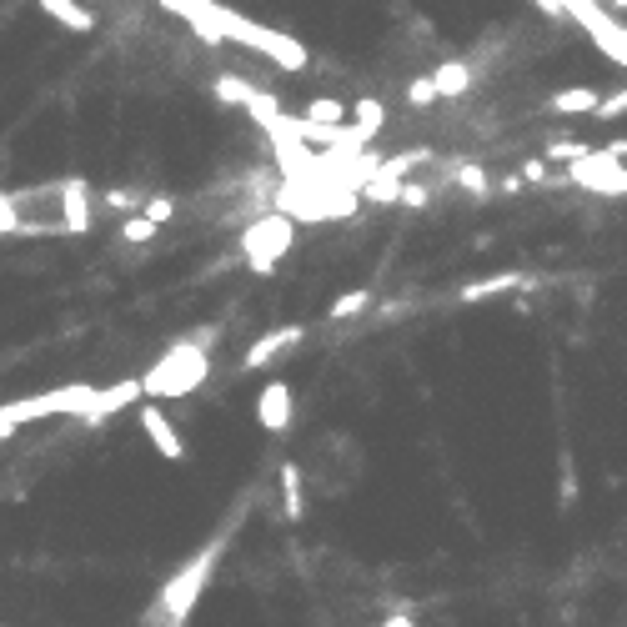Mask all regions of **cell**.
<instances>
[{
	"mask_svg": "<svg viewBox=\"0 0 627 627\" xmlns=\"http://www.w3.org/2000/svg\"><path fill=\"white\" fill-rule=\"evenodd\" d=\"M221 552H226V537H211L196 557H186L166 582H161V592H156V602L146 607V627H186V617H191V607L201 602V592L211 587V577H216V562H221Z\"/></svg>",
	"mask_w": 627,
	"mask_h": 627,
	"instance_id": "cell-1",
	"label": "cell"
},
{
	"mask_svg": "<svg viewBox=\"0 0 627 627\" xmlns=\"http://www.w3.org/2000/svg\"><path fill=\"white\" fill-rule=\"evenodd\" d=\"M206 337H216V327L201 332V337H181V342H171V347L151 362V372L141 377V397H151V402L191 397V392L211 377V347H206Z\"/></svg>",
	"mask_w": 627,
	"mask_h": 627,
	"instance_id": "cell-2",
	"label": "cell"
},
{
	"mask_svg": "<svg viewBox=\"0 0 627 627\" xmlns=\"http://www.w3.org/2000/svg\"><path fill=\"white\" fill-rule=\"evenodd\" d=\"M211 21H216L221 41H236V46L266 56V61L281 66V71H306V61H311L301 41H291V36H281V31H271V26H256V21H246V16L216 6V0H211Z\"/></svg>",
	"mask_w": 627,
	"mask_h": 627,
	"instance_id": "cell-3",
	"label": "cell"
},
{
	"mask_svg": "<svg viewBox=\"0 0 627 627\" xmlns=\"http://www.w3.org/2000/svg\"><path fill=\"white\" fill-rule=\"evenodd\" d=\"M91 397H96V387H86V382H71V387H51V392H41V397L6 402V407H0V442H6V437H16L26 422H46V417H61V412L81 417V412L91 407Z\"/></svg>",
	"mask_w": 627,
	"mask_h": 627,
	"instance_id": "cell-4",
	"label": "cell"
},
{
	"mask_svg": "<svg viewBox=\"0 0 627 627\" xmlns=\"http://www.w3.org/2000/svg\"><path fill=\"white\" fill-rule=\"evenodd\" d=\"M291 241H296V221L281 216V211H261V216L241 231V256H246V266H251L256 276H271V271L281 266V256L291 251Z\"/></svg>",
	"mask_w": 627,
	"mask_h": 627,
	"instance_id": "cell-5",
	"label": "cell"
},
{
	"mask_svg": "<svg viewBox=\"0 0 627 627\" xmlns=\"http://www.w3.org/2000/svg\"><path fill=\"white\" fill-rule=\"evenodd\" d=\"M562 186H582V191H592V196H627V161L612 156L607 146H597V151L587 146V151L567 166Z\"/></svg>",
	"mask_w": 627,
	"mask_h": 627,
	"instance_id": "cell-6",
	"label": "cell"
},
{
	"mask_svg": "<svg viewBox=\"0 0 627 627\" xmlns=\"http://www.w3.org/2000/svg\"><path fill=\"white\" fill-rule=\"evenodd\" d=\"M301 337H306V327H301V322H286V327H276V332H261V337L246 347V357H241V372H261L266 362L286 357V352H291Z\"/></svg>",
	"mask_w": 627,
	"mask_h": 627,
	"instance_id": "cell-7",
	"label": "cell"
},
{
	"mask_svg": "<svg viewBox=\"0 0 627 627\" xmlns=\"http://www.w3.org/2000/svg\"><path fill=\"white\" fill-rule=\"evenodd\" d=\"M291 417H296V402H291V387L286 382H266L261 397H256V422L271 432V437H286L291 432Z\"/></svg>",
	"mask_w": 627,
	"mask_h": 627,
	"instance_id": "cell-8",
	"label": "cell"
},
{
	"mask_svg": "<svg viewBox=\"0 0 627 627\" xmlns=\"http://www.w3.org/2000/svg\"><path fill=\"white\" fill-rule=\"evenodd\" d=\"M56 201H61V231L86 236V231H91V191H86V181H81V176L61 181V186H56Z\"/></svg>",
	"mask_w": 627,
	"mask_h": 627,
	"instance_id": "cell-9",
	"label": "cell"
},
{
	"mask_svg": "<svg viewBox=\"0 0 627 627\" xmlns=\"http://www.w3.org/2000/svg\"><path fill=\"white\" fill-rule=\"evenodd\" d=\"M141 432L151 437V447H156L166 462H181V457H186V442L176 437V427H171V417L161 412V402H146V407H141Z\"/></svg>",
	"mask_w": 627,
	"mask_h": 627,
	"instance_id": "cell-10",
	"label": "cell"
},
{
	"mask_svg": "<svg viewBox=\"0 0 627 627\" xmlns=\"http://www.w3.org/2000/svg\"><path fill=\"white\" fill-rule=\"evenodd\" d=\"M131 402H141V377L116 382V387H96V397H91V407L81 412V422H86V427H96L101 417H116V412H121V407H131Z\"/></svg>",
	"mask_w": 627,
	"mask_h": 627,
	"instance_id": "cell-11",
	"label": "cell"
},
{
	"mask_svg": "<svg viewBox=\"0 0 627 627\" xmlns=\"http://www.w3.org/2000/svg\"><path fill=\"white\" fill-rule=\"evenodd\" d=\"M41 11H46L56 26L76 31V36H91V31H96V11H86L81 0H41Z\"/></svg>",
	"mask_w": 627,
	"mask_h": 627,
	"instance_id": "cell-12",
	"label": "cell"
},
{
	"mask_svg": "<svg viewBox=\"0 0 627 627\" xmlns=\"http://www.w3.org/2000/svg\"><path fill=\"white\" fill-rule=\"evenodd\" d=\"M432 86H437V101H457L472 91V66L467 61H442L432 71Z\"/></svg>",
	"mask_w": 627,
	"mask_h": 627,
	"instance_id": "cell-13",
	"label": "cell"
},
{
	"mask_svg": "<svg viewBox=\"0 0 627 627\" xmlns=\"http://www.w3.org/2000/svg\"><path fill=\"white\" fill-rule=\"evenodd\" d=\"M517 286H522V271H497V276H482V281H467V286L457 291V301L477 306V301H492V296H502V291H517Z\"/></svg>",
	"mask_w": 627,
	"mask_h": 627,
	"instance_id": "cell-14",
	"label": "cell"
},
{
	"mask_svg": "<svg viewBox=\"0 0 627 627\" xmlns=\"http://www.w3.org/2000/svg\"><path fill=\"white\" fill-rule=\"evenodd\" d=\"M347 116H352V131H357L362 141H372V136L387 126V106H382V101H372V96L352 101V106H347Z\"/></svg>",
	"mask_w": 627,
	"mask_h": 627,
	"instance_id": "cell-15",
	"label": "cell"
},
{
	"mask_svg": "<svg viewBox=\"0 0 627 627\" xmlns=\"http://www.w3.org/2000/svg\"><path fill=\"white\" fill-rule=\"evenodd\" d=\"M597 101H602L597 86H572V91H557V96H552V116H592Z\"/></svg>",
	"mask_w": 627,
	"mask_h": 627,
	"instance_id": "cell-16",
	"label": "cell"
},
{
	"mask_svg": "<svg viewBox=\"0 0 627 627\" xmlns=\"http://www.w3.org/2000/svg\"><path fill=\"white\" fill-rule=\"evenodd\" d=\"M281 507H286V517L291 522H301V512H306V497H301V467L296 462H281Z\"/></svg>",
	"mask_w": 627,
	"mask_h": 627,
	"instance_id": "cell-17",
	"label": "cell"
},
{
	"mask_svg": "<svg viewBox=\"0 0 627 627\" xmlns=\"http://www.w3.org/2000/svg\"><path fill=\"white\" fill-rule=\"evenodd\" d=\"M301 121H306V126H342V121H347V106H342L337 96H317V101L301 106Z\"/></svg>",
	"mask_w": 627,
	"mask_h": 627,
	"instance_id": "cell-18",
	"label": "cell"
},
{
	"mask_svg": "<svg viewBox=\"0 0 627 627\" xmlns=\"http://www.w3.org/2000/svg\"><path fill=\"white\" fill-rule=\"evenodd\" d=\"M427 161H432V146H412V151L382 156V171H387V176H397V181H407V171H417V166H427Z\"/></svg>",
	"mask_w": 627,
	"mask_h": 627,
	"instance_id": "cell-19",
	"label": "cell"
},
{
	"mask_svg": "<svg viewBox=\"0 0 627 627\" xmlns=\"http://www.w3.org/2000/svg\"><path fill=\"white\" fill-rule=\"evenodd\" d=\"M367 306H372V291H367V286H357V291H342V296L327 306V317H332V322H347V317H362Z\"/></svg>",
	"mask_w": 627,
	"mask_h": 627,
	"instance_id": "cell-20",
	"label": "cell"
},
{
	"mask_svg": "<svg viewBox=\"0 0 627 627\" xmlns=\"http://www.w3.org/2000/svg\"><path fill=\"white\" fill-rule=\"evenodd\" d=\"M251 96H256L251 81H241V76H216V101H226V106H246Z\"/></svg>",
	"mask_w": 627,
	"mask_h": 627,
	"instance_id": "cell-21",
	"label": "cell"
},
{
	"mask_svg": "<svg viewBox=\"0 0 627 627\" xmlns=\"http://www.w3.org/2000/svg\"><path fill=\"white\" fill-rule=\"evenodd\" d=\"M457 186H462L467 196H487V191H492L487 171H482V166H472V161H462V166H457Z\"/></svg>",
	"mask_w": 627,
	"mask_h": 627,
	"instance_id": "cell-22",
	"label": "cell"
},
{
	"mask_svg": "<svg viewBox=\"0 0 627 627\" xmlns=\"http://www.w3.org/2000/svg\"><path fill=\"white\" fill-rule=\"evenodd\" d=\"M141 216H146L151 226H166V221L176 216V196H146V201H141Z\"/></svg>",
	"mask_w": 627,
	"mask_h": 627,
	"instance_id": "cell-23",
	"label": "cell"
},
{
	"mask_svg": "<svg viewBox=\"0 0 627 627\" xmlns=\"http://www.w3.org/2000/svg\"><path fill=\"white\" fill-rule=\"evenodd\" d=\"M407 106H412V111H427V106H437V86H432V76H417V81L407 86Z\"/></svg>",
	"mask_w": 627,
	"mask_h": 627,
	"instance_id": "cell-24",
	"label": "cell"
},
{
	"mask_svg": "<svg viewBox=\"0 0 627 627\" xmlns=\"http://www.w3.org/2000/svg\"><path fill=\"white\" fill-rule=\"evenodd\" d=\"M582 151H587V141H577V136H557V141L547 146V161H562V166H572Z\"/></svg>",
	"mask_w": 627,
	"mask_h": 627,
	"instance_id": "cell-25",
	"label": "cell"
},
{
	"mask_svg": "<svg viewBox=\"0 0 627 627\" xmlns=\"http://www.w3.org/2000/svg\"><path fill=\"white\" fill-rule=\"evenodd\" d=\"M156 231H161V226H151V221H146V216H141V211H136V216H126V221H121V241H131V246H141V241H151V236H156Z\"/></svg>",
	"mask_w": 627,
	"mask_h": 627,
	"instance_id": "cell-26",
	"label": "cell"
},
{
	"mask_svg": "<svg viewBox=\"0 0 627 627\" xmlns=\"http://www.w3.org/2000/svg\"><path fill=\"white\" fill-rule=\"evenodd\" d=\"M617 116H627V86L612 91V96H602V101L592 106V121H617Z\"/></svg>",
	"mask_w": 627,
	"mask_h": 627,
	"instance_id": "cell-27",
	"label": "cell"
},
{
	"mask_svg": "<svg viewBox=\"0 0 627 627\" xmlns=\"http://www.w3.org/2000/svg\"><path fill=\"white\" fill-rule=\"evenodd\" d=\"M562 507H577V467H572V452H562Z\"/></svg>",
	"mask_w": 627,
	"mask_h": 627,
	"instance_id": "cell-28",
	"label": "cell"
},
{
	"mask_svg": "<svg viewBox=\"0 0 627 627\" xmlns=\"http://www.w3.org/2000/svg\"><path fill=\"white\" fill-rule=\"evenodd\" d=\"M432 201V191L422 186V181H402V196H397V206H412V211H422Z\"/></svg>",
	"mask_w": 627,
	"mask_h": 627,
	"instance_id": "cell-29",
	"label": "cell"
},
{
	"mask_svg": "<svg viewBox=\"0 0 627 627\" xmlns=\"http://www.w3.org/2000/svg\"><path fill=\"white\" fill-rule=\"evenodd\" d=\"M522 181H532V186H547L552 176H547V161H522V171H517Z\"/></svg>",
	"mask_w": 627,
	"mask_h": 627,
	"instance_id": "cell-30",
	"label": "cell"
},
{
	"mask_svg": "<svg viewBox=\"0 0 627 627\" xmlns=\"http://www.w3.org/2000/svg\"><path fill=\"white\" fill-rule=\"evenodd\" d=\"M106 206H111V211H131L136 196H126V191H106Z\"/></svg>",
	"mask_w": 627,
	"mask_h": 627,
	"instance_id": "cell-31",
	"label": "cell"
},
{
	"mask_svg": "<svg viewBox=\"0 0 627 627\" xmlns=\"http://www.w3.org/2000/svg\"><path fill=\"white\" fill-rule=\"evenodd\" d=\"M497 186H502V191H507V196H517V191H527V186H522V176H517V171H512V176H502V181H497Z\"/></svg>",
	"mask_w": 627,
	"mask_h": 627,
	"instance_id": "cell-32",
	"label": "cell"
},
{
	"mask_svg": "<svg viewBox=\"0 0 627 627\" xmlns=\"http://www.w3.org/2000/svg\"><path fill=\"white\" fill-rule=\"evenodd\" d=\"M382 627H417V622H412V617H407V612H392V617H387V622H382Z\"/></svg>",
	"mask_w": 627,
	"mask_h": 627,
	"instance_id": "cell-33",
	"label": "cell"
},
{
	"mask_svg": "<svg viewBox=\"0 0 627 627\" xmlns=\"http://www.w3.org/2000/svg\"><path fill=\"white\" fill-rule=\"evenodd\" d=\"M607 151H612V156H622V161H627V141H607Z\"/></svg>",
	"mask_w": 627,
	"mask_h": 627,
	"instance_id": "cell-34",
	"label": "cell"
},
{
	"mask_svg": "<svg viewBox=\"0 0 627 627\" xmlns=\"http://www.w3.org/2000/svg\"><path fill=\"white\" fill-rule=\"evenodd\" d=\"M617 11H627V0H612V16H617Z\"/></svg>",
	"mask_w": 627,
	"mask_h": 627,
	"instance_id": "cell-35",
	"label": "cell"
}]
</instances>
